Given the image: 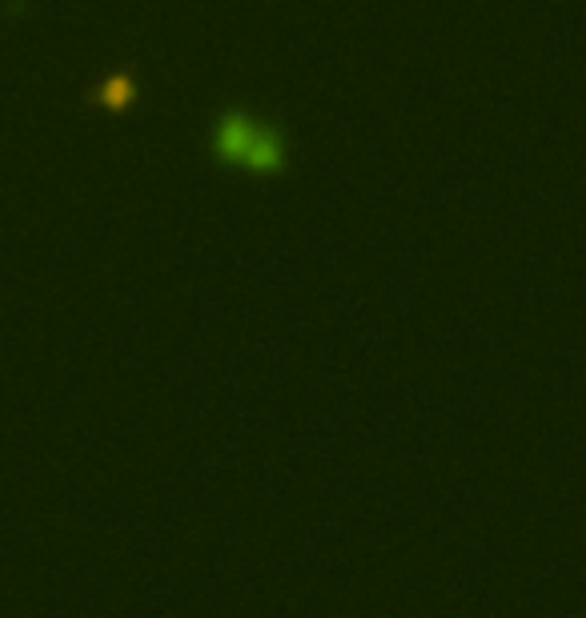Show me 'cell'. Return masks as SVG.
<instances>
[{
  "instance_id": "cell-1",
  "label": "cell",
  "mask_w": 586,
  "mask_h": 618,
  "mask_svg": "<svg viewBox=\"0 0 586 618\" xmlns=\"http://www.w3.org/2000/svg\"><path fill=\"white\" fill-rule=\"evenodd\" d=\"M217 149L221 157L245 165V169H257V173H273L277 161H281V145L269 129L261 125H249L245 117H229L217 133Z\"/></svg>"
}]
</instances>
